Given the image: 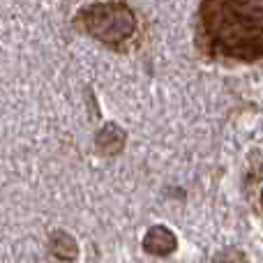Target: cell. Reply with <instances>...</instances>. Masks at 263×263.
<instances>
[{
  "label": "cell",
  "mask_w": 263,
  "mask_h": 263,
  "mask_svg": "<svg viewBox=\"0 0 263 263\" xmlns=\"http://www.w3.org/2000/svg\"><path fill=\"white\" fill-rule=\"evenodd\" d=\"M176 247V236L164 227H155L150 229V233L145 236V250L153 254H168Z\"/></svg>",
  "instance_id": "cell-2"
},
{
  "label": "cell",
  "mask_w": 263,
  "mask_h": 263,
  "mask_svg": "<svg viewBox=\"0 0 263 263\" xmlns=\"http://www.w3.org/2000/svg\"><path fill=\"white\" fill-rule=\"evenodd\" d=\"M261 203H263V192H261Z\"/></svg>",
  "instance_id": "cell-3"
},
{
  "label": "cell",
  "mask_w": 263,
  "mask_h": 263,
  "mask_svg": "<svg viewBox=\"0 0 263 263\" xmlns=\"http://www.w3.org/2000/svg\"><path fill=\"white\" fill-rule=\"evenodd\" d=\"M83 18L88 30L104 42L125 40L134 30V16L125 5H95Z\"/></svg>",
  "instance_id": "cell-1"
}]
</instances>
